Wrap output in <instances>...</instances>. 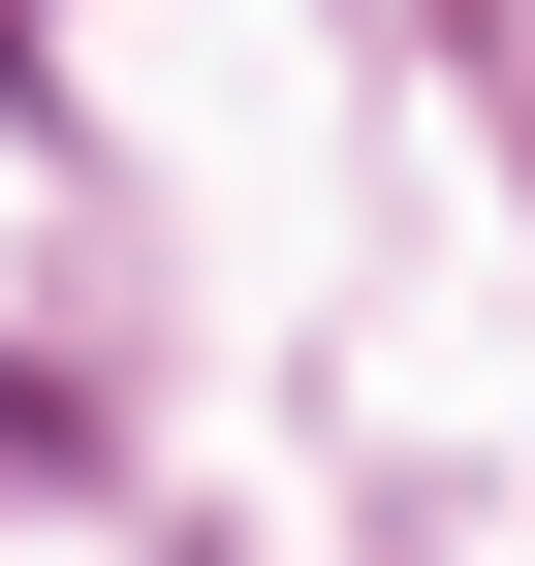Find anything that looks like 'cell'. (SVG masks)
<instances>
[{
	"mask_svg": "<svg viewBox=\"0 0 535 566\" xmlns=\"http://www.w3.org/2000/svg\"><path fill=\"white\" fill-rule=\"evenodd\" d=\"M0 472H32V378H0Z\"/></svg>",
	"mask_w": 535,
	"mask_h": 566,
	"instance_id": "cell-1",
	"label": "cell"
}]
</instances>
